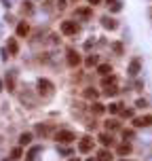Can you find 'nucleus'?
Returning <instances> with one entry per match:
<instances>
[{
    "instance_id": "3",
    "label": "nucleus",
    "mask_w": 152,
    "mask_h": 161,
    "mask_svg": "<svg viewBox=\"0 0 152 161\" xmlns=\"http://www.w3.org/2000/svg\"><path fill=\"white\" fill-rule=\"evenodd\" d=\"M133 125H135V127H150V125H152V114H146V117L133 119Z\"/></svg>"
},
{
    "instance_id": "16",
    "label": "nucleus",
    "mask_w": 152,
    "mask_h": 161,
    "mask_svg": "<svg viewBox=\"0 0 152 161\" xmlns=\"http://www.w3.org/2000/svg\"><path fill=\"white\" fill-rule=\"evenodd\" d=\"M97 159H99V161H110V159H112V153L104 148V151H99V153H97Z\"/></svg>"
},
{
    "instance_id": "20",
    "label": "nucleus",
    "mask_w": 152,
    "mask_h": 161,
    "mask_svg": "<svg viewBox=\"0 0 152 161\" xmlns=\"http://www.w3.org/2000/svg\"><path fill=\"white\" fill-rule=\"evenodd\" d=\"M114 83H116V79H114V76H108V74L104 76V81H101V85H104V87H108V85H114Z\"/></svg>"
},
{
    "instance_id": "29",
    "label": "nucleus",
    "mask_w": 152,
    "mask_h": 161,
    "mask_svg": "<svg viewBox=\"0 0 152 161\" xmlns=\"http://www.w3.org/2000/svg\"><path fill=\"white\" fill-rule=\"evenodd\" d=\"M122 138L127 140V138H133V131L131 129H122Z\"/></svg>"
},
{
    "instance_id": "6",
    "label": "nucleus",
    "mask_w": 152,
    "mask_h": 161,
    "mask_svg": "<svg viewBox=\"0 0 152 161\" xmlns=\"http://www.w3.org/2000/svg\"><path fill=\"white\" fill-rule=\"evenodd\" d=\"M38 89H40V93H51V91H53V83L46 81V79H40L38 81Z\"/></svg>"
},
{
    "instance_id": "27",
    "label": "nucleus",
    "mask_w": 152,
    "mask_h": 161,
    "mask_svg": "<svg viewBox=\"0 0 152 161\" xmlns=\"http://www.w3.org/2000/svg\"><path fill=\"white\" fill-rule=\"evenodd\" d=\"M120 112H122V117H127V119H133V110H127V108L122 110V108H120Z\"/></svg>"
},
{
    "instance_id": "24",
    "label": "nucleus",
    "mask_w": 152,
    "mask_h": 161,
    "mask_svg": "<svg viewBox=\"0 0 152 161\" xmlns=\"http://www.w3.org/2000/svg\"><path fill=\"white\" fill-rule=\"evenodd\" d=\"M85 64H87V66H95V64H97V55H89Z\"/></svg>"
},
{
    "instance_id": "25",
    "label": "nucleus",
    "mask_w": 152,
    "mask_h": 161,
    "mask_svg": "<svg viewBox=\"0 0 152 161\" xmlns=\"http://www.w3.org/2000/svg\"><path fill=\"white\" fill-rule=\"evenodd\" d=\"M7 87H9V91H13V87H15V79L13 76H7Z\"/></svg>"
},
{
    "instance_id": "32",
    "label": "nucleus",
    "mask_w": 152,
    "mask_h": 161,
    "mask_svg": "<svg viewBox=\"0 0 152 161\" xmlns=\"http://www.w3.org/2000/svg\"><path fill=\"white\" fill-rule=\"evenodd\" d=\"M99 2H101V0H89V4H91V7H95V4H99Z\"/></svg>"
},
{
    "instance_id": "12",
    "label": "nucleus",
    "mask_w": 152,
    "mask_h": 161,
    "mask_svg": "<svg viewBox=\"0 0 152 161\" xmlns=\"http://www.w3.org/2000/svg\"><path fill=\"white\" fill-rule=\"evenodd\" d=\"M30 142H32V134H30V131H25V134L19 136V144H21V146H28Z\"/></svg>"
},
{
    "instance_id": "35",
    "label": "nucleus",
    "mask_w": 152,
    "mask_h": 161,
    "mask_svg": "<svg viewBox=\"0 0 152 161\" xmlns=\"http://www.w3.org/2000/svg\"><path fill=\"white\" fill-rule=\"evenodd\" d=\"M122 161H127V159H122Z\"/></svg>"
},
{
    "instance_id": "23",
    "label": "nucleus",
    "mask_w": 152,
    "mask_h": 161,
    "mask_svg": "<svg viewBox=\"0 0 152 161\" xmlns=\"http://www.w3.org/2000/svg\"><path fill=\"white\" fill-rule=\"evenodd\" d=\"M120 106H122V104H110V106H108V110H110L112 114H116V112H120Z\"/></svg>"
},
{
    "instance_id": "5",
    "label": "nucleus",
    "mask_w": 152,
    "mask_h": 161,
    "mask_svg": "<svg viewBox=\"0 0 152 161\" xmlns=\"http://www.w3.org/2000/svg\"><path fill=\"white\" fill-rule=\"evenodd\" d=\"M78 64H80V55L76 53L74 49H68V66L74 68V66H78Z\"/></svg>"
},
{
    "instance_id": "22",
    "label": "nucleus",
    "mask_w": 152,
    "mask_h": 161,
    "mask_svg": "<svg viewBox=\"0 0 152 161\" xmlns=\"http://www.w3.org/2000/svg\"><path fill=\"white\" fill-rule=\"evenodd\" d=\"M112 51H114L116 55H122V45H120V42H114V45H112Z\"/></svg>"
},
{
    "instance_id": "14",
    "label": "nucleus",
    "mask_w": 152,
    "mask_h": 161,
    "mask_svg": "<svg viewBox=\"0 0 152 161\" xmlns=\"http://www.w3.org/2000/svg\"><path fill=\"white\" fill-rule=\"evenodd\" d=\"M7 47H9V51H11L13 55H15V53L19 51V45H17V40H15V38H9V42H7Z\"/></svg>"
},
{
    "instance_id": "13",
    "label": "nucleus",
    "mask_w": 152,
    "mask_h": 161,
    "mask_svg": "<svg viewBox=\"0 0 152 161\" xmlns=\"http://www.w3.org/2000/svg\"><path fill=\"white\" fill-rule=\"evenodd\" d=\"M91 112H95V114H104V112H106V106H104V104H99V102H93Z\"/></svg>"
},
{
    "instance_id": "17",
    "label": "nucleus",
    "mask_w": 152,
    "mask_h": 161,
    "mask_svg": "<svg viewBox=\"0 0 152 161\" xmlns=\"http://www.w3.org/2000/svg\"><path fill=\"white\" fill-rule=\"evenodd\" d=\"M99 142L104 144V146H110V144H112V136H108V134H101V136H99Z\"/></svg>"
},
{
    "instance_id": "28",
    "label": "nucleus",
    "mask_w": 152,
    "mask_h": 161,
    "mask_svg": "<svg viewBox=\"0 0 152 161\" xmlns=\"http://www.w3.org/2000/svg\"><path fill=\"white\" fill-rule=\"evenodd\" d=\"M106 127H108V129H118V123H116V121H108Z\"/></svg>"
},
{
    "instance_id": "8",
    "label": "nucleus",
    "mask_w": 152,
    "mask_h": 161,
    "mask_svg": "<svg viewBox=\"0 0 152 161\" xmlns=\"http://www.w3.org/2000/svg\"><path fill=\"white\" fill-rule=\"evenodd\" d=\"M93 15V9L91 7H80V9H76V17H80V19H89Z\"/></svg>"
},
{
    "instance_id": "4",
    "label": "nucleus",
    "mask_w": 152,
    "mask_h": 161,
    "mask_svg": "<svg viewBox=\"0 0 152 161\" xmlns=\"http://www.w3.org/2000/svg\"><path fill=\"white\" fill-rule=\"evenodd\" d=\"M91 148H93V140H91L89 136H85L83 140L78 142V151H80V153H89Z\"/></svg>"
},
{
    "instance_id": "18",
    "label": "nucleus",
    "mask_w": 152,
    "mask_h": 161,
    "mask_svg": "<svg viewBox=\"0 0 152 161\" xmlns=\"http://www.w3.org/2000/svg\"><path fill=\"white\" fill-rule=\"evenodd\" d=\"M40 151H42L40 146H34V148H30V153H28V161H34V157H36Z\"/></svg>"
},
{
    "instance_id": "1",
    "label": "nucleus",
    "mask_w": 152,
    "mask_h": 161,
    "mask_svg": "<svg viewBox=\"0 0 152 161\" xmlns=\"http://www.w3.org/2000/svg\"><path fill=\"white\" fill-rule=\"evenodd\" d=\"M55 140H57V142H61V144H70V142H74V140H76V136H74L72 131H68V129H61V131H57Z\"/></svg>"
},
{
    "instance_id": "9",
    "label": "nucleus",
    "mask_w": 152,
    "mask_h": 161,
    "mask_svg": "<svg viewBox=\"0 0 152 161\" xmlns=\"http://www.w3.org/2000/svg\"><path fill=\"white\" fill-rule=\"evenodd\" d=\"M28 34H30L28 21H19V24H17V36H28Z\"/></svg>"
},
{
    "instance_id": "26",
    "label": "nucleus",
    "mask_w": 152,
    "mask_h": 161,
    "mask_svg": "<svg viewBox=\"0 0 152 161\" xmlns=\"http://www.w3.org/2000/svg\"><path fill=\"white\" fill-rule=\"evenodd\" d=\"M21 153H23V151H21V146H17V148H13V153H11V155H13V159H19V157H21Z\"/></svg>"
},
{
    "instance_id": "21",
    "label": "nucleus",
    "mask_w": 152,
    "mask_h": 161,
    "mask_svg": "<svg viewBox=\"0 0 152 161\" xmlns=\"http://www.w3.org/2000/svg\"><path fill=\"white\" fill-rule=\"evenodd\" d=\"M85 98L95 100V98H97V91H95V89H87V91H85Z\"/></svg>"
},
{
    "instance_id": "11",
    "label": "nucleus",
    "mask_w": 152,
    "mask_h": 161,
    "mask_svg": "<svg viewBox=\"0 0 152 161\" xmlns=\"http://www.w3.org/2000/svg\"><path fill=\"white\" fill-rule=\"evenodd\" d=\"M97 72H99L101 76H106V74L112 72V66H110V64H99V66H97Z\"/></svg>"
},
{
    "instance_id": "10",
    "label": "nucleus",
    "mask_w": 152,
    "mask_h": 161,
    "mask_svg": "<svg viewBox=\"0 0 152 161\" xmlns=\"http://www.w3.org/2000/svg\"><path fill=\"white\" fill-rule=\"evenodd\" d=\"M101 24H104L106 30H116V28H118V24H116L112 17H108V15H106V17H101Z\"/></svg>"
},
{
    "instance_id": "31",
    "label": "nucleus",
    "mask_w": 152,
    "mask_h": 161,
    "mask_svg": "<svg viewBox=\"0 0 152 161\" xmlns=\"http://www.w3.org/2000/svg\"><path fill=\"white\" fill-rule=\"evenodd\" d=\"M66 2H68V0H57V7L59 9H66Z\"/></svg>"
},
{
    "instance_id": "19",
    "label": "nucleus",
    "mask_w": 152,
    "mask_h": 161,
    "mask_svg": "<svg viewBox=\"0 0 152 161\" xmlns=\"http://www.w3.org/2000/svg\"><path fill=\"white\" fill-rule=\"evenodd\" d=\"M116 91H118V89H116L114 85H108V87H106V91H104V93H106L108 98H112V96H116Z\"/></svg>"
},
{
    "instance_id": "2",
    "label": "nucleus",
    "mask_w": 152,
    "mask_h": 161,
    "mask_svg": "<svg viewBox=\"0 0 152 161\" xmlns=\"http://www.w3.org/2000/svg\"><path fill=\"white\" fill-rule=\"evenodd\" d=\"M61 32L66 34V36H72V34H76V32H78V24H76V21H63V24H61Z\"/></svg>"
},
{
    "instance_id": "7",
    "label": "nucleus",
    "mask_w": 152,
    "mask_h": 161,
    "mask_svg": "<svg viewBox=\"0 0 152 161\" xmlns=\"http://www.w3.org/2000/svg\"><path fill=\"white\" fill-rule=\"evenodd\" d=\"M139 70H142V62H139V59H131V64H129V74H131V76H137Z\"/></svg>"
},
{
    "instance_id": "30",
    "label": "nucleus",
    "mask_w": 152,
    "mask_h": 161,
    "mask_svg": "<svg viewBox=\"0 0 152 161\" xmlns=\"http://www.w3.org/2000/svg\"><path fill=\"white\" fill-rule=\"evenodd\" d=\"M135 106H137V108H144V106H148V102H146V100H137Z\"/></svg>"
},
{
    "instance_id": "34",
    "label": "nucleus",
    "mask_w": 152,
    "mask_h": 161,
    "mask_svg": "<svg viewBox=\"0 0 152 161\" xmlns=\"http://www.w3.org/2000/svg\"><path fill=\"white\" fill-rule=\"evenodd\" d=\"M87 161H95V159H87Z\"/></svg>"
},
{
    "instance_id": "15",
    "label": "nucleus",
    "mask_w": 152,
    "mask_h": 161,
    "mask_svg": "<svg viewBox=\"0 0 152 161\" xmlns=\"http://www.w3.org/2000/svg\"><path fill=\"white\" fill-rule=\"evenodd\" d=\"M129 153H131V144H129V142H125V144H120V146H118V155H120V157L129 155Z\"/></svg>"
},
{
    "instance_id": "33",
    "label": "nucleus",
    "mask_w": 152,
    "mask_h": 161,
    "mask_svg": "<svg viewBox=\"0 0 152 161\" xmlns=\"http://www.w3.org/2000/svg\"><path fill=\"white\" fill-rule=\"evenodd\" d=\"M70 161H78V159H70Z\"/></svg>"
}]
</instances>
